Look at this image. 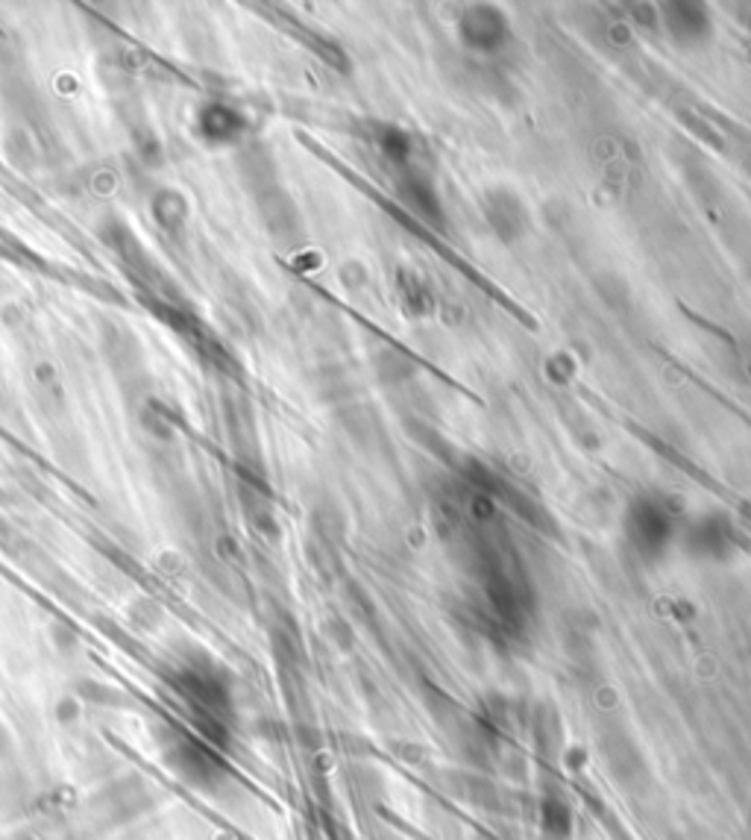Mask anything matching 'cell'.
Segmentation results:
<instances>
[{"label": "cell", "instance_id": "cell-2", "mask_svg": "<svg viewBox=\"0 0 751 840\" xmlns=\"http://www.w3.org/2000/svg\"><path fill=\"white\" fill-rule=\"evenodd\" d=\"M484 215H487V224H491L493 233H496L502 242H514V238L523 236L528 227V212L523 209V203L511 192H505V188H496V192L487 194Z\"/></svg>", "mask_w": 751, "mask_h": 840}, {"label": "cell", "instance_id": "cell-1", "mask_svg": "<svg viewBox=\"0 0 751 840\" xmlns=\"http://www.w3.org/2000/svg\"><path fill=\"white\" fill-rule=\"evenodd\" d=\"M459 35L470 51L493 53L508 42L511 27L500 9L473 7L459 18Z\"/></svg>", "mask_w": 751, "mask_h": 840}, {"label": "cell", "instance_id": "cell-4", "mask_svg": "<svg viewBox=\"0 0 751 840\" xmlns=\"http://www.w3.org/2000/svg\"><path fill=\"white\" fill-rule=\"evenodd\" d=\"M667 30L676 42H701L710 33V21L704 9L696 3H672L667 7Z\"/></svg>", "mask_w": 751, "mask_h": 840}, {"label": "cell", "instance_id": "cell-3", "mask_svg": "<svg viewBox=\"0 0 751 840\" xmlns=\"http://www.w3.org/2000/svg\"><path fill=\"white\" fill-rule=\"evenodd\" d=\"M400 194H402V201H405V206H411V209L418 212L420 218L434 224V227H441L443 209H441V201H438V192H434V185L429 183L426 177H418V174L411 171V165L405 168Z\"/></svg>", "mask_w": 751, "mask_h": 840}]
</instances>
